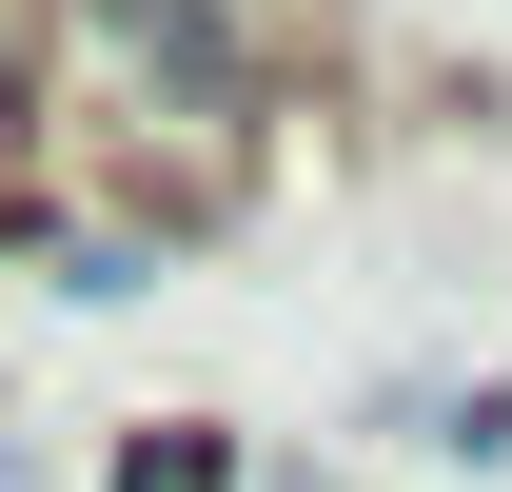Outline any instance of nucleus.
I'll use <instances>...</instances> for the list:
<instances>
[{"label": "nucleus", "mask_w": 512, "mask_h": 492, "mask_svg": "<svg viewBox=\"0 0 512 492\" xmlns=\"http://www.w3.org/2000/svg\"><path fill=\"white\" fill-rule=\"evenodd\" d=\"M119 492H217V433H138V473Z\"/></svg>", "instance_id": "obj_2"}, {"label": "nucleus", "mask_w": 512, "mask_h": 492, "mask_svg": "<svg viewBox=\"0 0 512 492\" xmlns=\"http://www.w3.org/2000/svg\"><path fill=\"white\" fill-rule=\"evenodd\" d=\"M79 40H119L178 119H237V20L217 0H79Z\"/></svg>", "instance_id": "obj_1"}, {"label": "nucleus", "mask_w": 512, "mask_h": 492, "mask_svg": "<svg viewBox=\"0 0 512 492\" xmlns=\"http://www.w3.org/2000/svg\"><path fill=\"white\" fill-rule=\"evenodd\" d=\"M0 492H20V453H0Z\"/></svg>", "instance_id": "obj_4"}, {"label": "nucleus", "mask_w": 512, "mask_h": 492, "mask_svg": "<svg viewBox=\"0 0 512 492\" xmlns=\"http://www.w3.org/2000/svg\"><path fill=\"white\" fill-rule=\"evenodd\" d=\"M0 79H20V0H0Z\"/></svg>", "instance_id": "obj_3"}]
</instances>
